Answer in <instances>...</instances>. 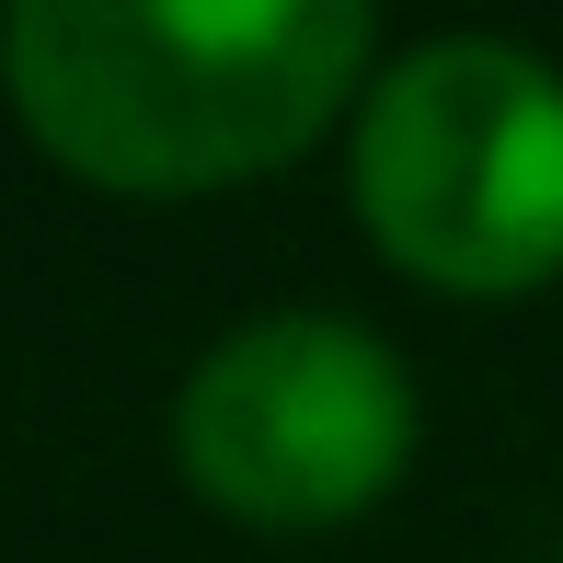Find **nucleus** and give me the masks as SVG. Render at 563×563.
<instances>
[{
  "label": "nucleus",
  "instance_id": "obj_3",
  "mask_svg": "<svg viewBox=\"0 0 563 563\" xmlns=\"http://www.w3.org/2000/svg\"><path fill=\"white\" fill-rule=\"evenodd\" d=\"M173 449H185V483L242 529H334L402 483L415 379L379 334L334 311H276L196 356Z\"/></svg>",
  "mask_w": 563,
  "mask_h": 563
},
{
  "label": "nucleus",
  "instance_id": "obj_2",
  "mask_svg": "<svg viewBox=\"0 0 563 563\" xmlns=\"http://www.w3.org/2000/svg\"><path fill=\"white\" fill-rule=\"evenodd\" d=\"M356 219L449 299L563 276V69L506 35H438L356 104Z\"/></svg>",
  "mask_w": 563,
  "mask_h": 563
},
{
  "label": "nucleus",
  "instance_id": "obj_1",
  "mask_svg": "<svg viewBox=\"0 0 563 563\" xmlns=\"http://www.w3.org/2000/svg\"><path fill=\"white\" fill-rule=\"evenodd\" d=\"M356 69V0H23L0 23L12 115L104 196H208L299 162Z\"/></svg>",
  "mask_w": 563,
  "mask_h": 563
}]
</instances>
